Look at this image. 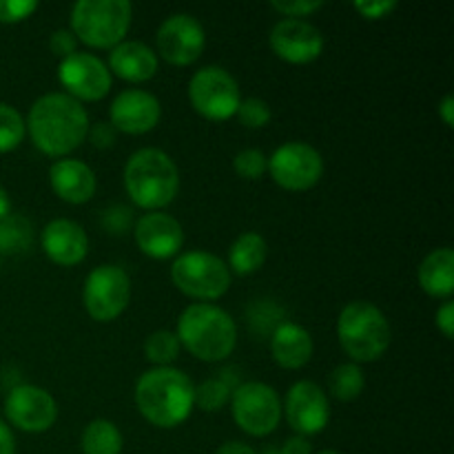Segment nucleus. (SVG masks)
I'll return each instance as SVG.
<instances>
[{"label":"nucleus","instance_id":"f257e3e1","mask_svg":"<svg viewBox=\"0 0 454 454\" xmlns=\"http://www.w3.org/2000/svg\"><path fill=\"white\" fill-rule=\"evenodd\" d=\"M25 127H29L31 140L43 153L60 158L82 145L89 131V115L75 98L47 93L34 102Z\"/></svg>","mask_w":454,"mask_h":454},{"label":"nucleus","instance_id":"f03ea898","mask_svg":"<svg viewBox=\"0 0 454 454\" xmlns=\"http://www.w3.org/2000/svg\"><path fill=\"white\" fill-rule=\"evenodd\" d=\"M195 386L182 371L158 366L142 372L136 384V403L142 417L158 428H176L193 411Z\"/></svg>","mask_w":454,"mask_h":454},{"label":"nucleus","instance_id":"7ed1b4c3","mask_svg":"<svg viewBox=\"0 0 454 454\" xmlns=\"http://www.w3.org/2000/svg\"><path fill=\"white\" fill-rule=\"evenodd\" d=\"M176 335L180 346L202 362H222L238 344L235 319L208 301H198L182 310Z\"/></svg>","mask_w":454,"mask_h":454},{"label":"nucleus","instance_id":"20e7f679","mask_svg":"<svg viewBox=\"0 0 454 454\" xmlns=\"http://www.w3.org/2000/svg\"><path fill=\"white\" fill-rule=\"evenodd\" d=\"M124 186L137 207L158 211L176 200L180 189V171L171 155L162 149L136 151L124 167Z\"/></svg>","mask_w":454,"mask_h":454},{"label":"nucleus","instance_id":"39448f33","mask_svg":"<svg viewBox=\"0 0 454 454\" xmlns=\"http://www.w3.org/2000/svg\"><path fill=\"white\" fill-rule=\"evenodd\" d=\"M341 348L355 362H377L388 350L393 331L386 315L371 301H350L337 319Z\"/></svg>","mask_w":454,"mask_h":454},{"label":"nucleus","instance_id":"423d86ee","mask_svg":"<svg viewBox=\"0 0 454 454\" xmlns=\"http://www.w3.org/2000/svg\"><path fill=\"white\" fill-rule=\"evenodd\" d=\"M129 0H78L71 9V31L89 47L114 49L131 27Z\"/></svg>","mask_w":454,"mask_h":454},{"label":"nucleus","instance_id":"0eeeda50","mask_svg":"<svg viewBox=\"0 0 454 454\" xmlns=\"http://www.w3.org/2000/svg\"><path fill=\"white\" fill-rule=\"evenodd\" d=\"M171 279L193 300H220L231 286V270L217 255L207 251L182 253L171 266Z\"/></svg>","mask_w":454,"mask_h":454},{"label":"nucleus","instance_id":"6e6552de","mask_svg":"<svg viewBox=\"0 0 454 454\" xmlns=\"http://www.w3.org/2000/svg\"><path fill=\"white\" fill-rule=\"evenodd\" d=\"M231 411L239 428L251 437H266L282 419V402L278 390L262 381L239 384L231 395Z\"/></svg>","mask_w":454,"mask_h":454},{"label":"nucleus","instance_id":"1a4fd4ad","mask_svg":"<svg viewBox=\"0 0 454 454\" xmlns=\"http://www.w3.org/2000/svg\"><path fill=\"white\" fill-rule=\"evenodd\" d=\"M84 309L96 322H114L131 300V278L118 264H102L89 273L82 291Z\"/></svg>","mask_w":454,"mask_h":454},{"label":"nucleus","instance_id":"9d476101","mask_svg":"<svg viewBox=\"0 0 454 454\" xmlns=\"http://www.w3.org/2000/svg\"><path fill=\"white\" fill-rule=\"evenodd\" d=\"M191 105L208 120H229L235 115L239 102V84L224 67L208 65L195 71L189 82Z\"/></svg>","mask_w":454,"mask_h":454},{"label":"nucleus","instance_id":"9b49d317","mask_svg":"<svg viewBox=\"0 0 454 454\" xmlns=\"http://www.w3.org/2000/svg\"><path fill=\"white\" fill-rule=\"evenodd\" d=\"M269 173L288 191H309L324 173V160L317 149L306 142H286L269 158Z\"/></svg>","mask_w":454,"mask_h":454},{"label":"nucleus","instance_id":"f8f14e48","mask_svg":"<svg viewBox=\"0 0 454 454\" xmlns=\"http://www.w3.org/2000/svg\"><path fill=\"white\" fill-rule=\"evenodd\" d=\"M58 80L75 100H100L111 89V71L98 56L75 51L58 65Z\"/></svg>","mask_w":454,"mask_h":454},{"label":"nucleus","instance_id":"ddd939ff","mask_svg":"<svg viewBox=\"0 0 454 454\" xmlns=\"http://www.w3.org/2000/svg\"><path fill=\"white\" fill-rule=\"evenodd\" d=\"M207 44L204 27L191 13H173L158 29V51L171 65L184 67L198 60Z\"/></svg>","mask_w":454,"mask_h":454},{"label":"nucleus","instance_id":"4468645a","mask_svg":"<svg viewBox=\"0 0 454 454\" xmlns=\"http://www.w3.org/2000/svg\"><path fill=\"white\" fill-rule=\"evenodd\" d=\"M7 419L25 433H44L58 417V406L51 395L40 386L20 384L9 390L4 399Z\"/></svg>","mask_w":454,"mask_h":454},{"label":"nucleus","instance_id":"2eb2a0df","mask_svg":"<svg viewBox=\"0 0 454 454\" xmlns=\"http://www.w3.org/2000/svg\"><path fill=\"white\" fill-rule=\"evenodd\" d=\"M288 426L301 437L322 433L331 419L328 397L315 381H297L288 388L286 403H284Z\"/></svg>","mask_w":454,"mask_h":454},{"label":"nucleus","instance_id":"dca6fc26","mask_svg":"<svg viewBox=\"0 0 454 454\" xmlns=\"http://www.w3.org/2000/svg\"><path fill=\"white\" fill-rule=\"evenodd\" d=\"M270 49L282 60L306 65L319 58L324 49V35L310 22L300 18H284L270 29Z\"/></svg>","mask_w":454,"mask_h":454},{"label":"nucleus","instance_id":"f3484780","mask_svg":"<svg viewBox=\"0 0 454 454\" xmlns=\"http://www.w3.org/2000/svg\"><path fill=\"white\" fill-rule=\"evenodd\" d=\"M111 124L115 131L146 133L160 122L162 106L160 100L142 89H124L111 102Z\"/></svg>","mask_w":454,"mask_h":454},{"label":"nucleus","instance_id":"a211bd4d","mask_svg":"<svg viewBox=\"0 0 454 454\" xmlns=\"http://www.w3.org/2000/svg\"><path fill=\"white\" fill-rule=\"evenodd\" d=\"M136 242L145 255L153 260H168L177 255L184 244L182 224L168 213L151 211L136 222Z\"/></svg>","mask_w":454,"mask_h":454},{"label":"nucleus","instance_id":"6ab92c4d","mask_svg":"<svg viewBox=\"0 0 454 454\" xmlns=\"http://www.w3.org/2000/svg\"><path fill=\"white\" fill-rule=\"evenodd\" d=\"M43 248L51 262L60 266H75L87 257L89 238L74 220H53L43 229Z\"/></svg>","mask_w":454,"mask_h":454},{"label":"nucleus","instance_id":"aec40b11","mask_svg":"<svg viewBox=\"0 0 454 454\" xmlns=\"http://www.w3.org/2000/svg\"><path fill=\"white\" fill-rule=\"evenodd\" d=\"M49 180L58 198L69 204L89 202L96 193V173L82 160L65 158L53 162Z\"/></svg>","mask_w":454,"mask_h":454},{"label":"nucleus","instance_id":"412c9836","mask_svg":"<svg viewBox=\"0 0 454 454\" xmlns=\"http://www.w3.org/2000/svg\"><path fill=\"white\" fill-rule=\"evenodd\" d=\"M109 67L115 75L129 82H145L158 71V56L140 40H122L109 53Z\"/></svg>","mask_w":454,"mask_h":454},{"label":"nucleus","instance_id":"4be33fe9","mask_svg":"<svg viewBox=\"0 0 454 454\" xmlns=\"http://www.w3.org/2000/svg\"><path fill=\"white\" fill-rule=\"evenodd\" d=\"M270 353L282 368L297 371L313 357V337L304 326L293 322L279 324L270 337Z\"/></svg>","mask_w":454,"mask_h":454},{"label":"nucleus","instance_id":"5701e85b","mask_svg":"<svg viewBox=\"0 0 454 454\" xmlns=\"http://www.w3.org/2000/svg\"><path fill=\"white\" fill-rule=\"evenodd\" d=\"M419 284L430 297L450 300L454 291V251L443 247L428 253L419 266Z\"/></svg>","mask_w":454,"mask_h":454},{"label":"nucleus","instance_id":"b1692460","mask_svg":"<svg viewBox=\"0 0 454 454\" xmlns=\"http://www.w3.org/2000/svg\"><path fill=\"white\" fill-rule=\"evenodd\" d=\"M266 239L260 233H242L229 248V270H235L238 275H251L262 269L266 262Z\"/></svg>","mask_w":454,"mask_h":454},{"label":"nucleus","instance_id":"393cba45","mask_svg":"<svg viewBox=\"0 0 454 454\" xmlns=\"http://www.w3.org/2000/svg\"><path fill=\"white\" fill-rule=\"evenodd\" d=\"M239 381L238 375L233 371H222L217 377L202 381L200 386H195L193 393V406L202 408L207 412H217L220 408H224L231 402V395L238 388Z\"/></svg>","mask_w":454,"mask_h":454},{"label":"nucleus","instance_id":"a878e982","mask_svg":"<svg viewBox=\"0 0 454 454\" xmlns=\"http://www.w3.org/2000/svg\"><path fill=\"white\" fill-rule=\"evenodd\" d=\"M122 443V433L109 419H93L80 439L82 454H120Z\"/></svg>","mask_w":454,"mask_h":454},{"label":"nucleus","instance_id":"bb28decb","mask_svg":"<svg viewBox=\"0 0 454 454\" xmlns=\"http://www.w3.org/2000/svg\"><path fill=\"white\" fill-rule=\"evenodd\" d=\"M31 239H34V229L29 220L22 215H12V213L0 220V253L3 255L25 253L31 247Z\"/></svg>","mask_w":454,"mask_h":454},{"label":"nucleus","instance_id":"cd10ccee","mask_svg":"<svg viewBox=\"0 0 454 454\" xmlns=\"http://www.w3.org/2000/svg\"><path fill=\"white\" fill-rule=\"evenodd\" d=\"M364 386H366V377H364L362 368L357 364H340L328 375V390L340 402H353V399H357L362 395Z\"/></svg>","mask_w":454,"mask_h":454},{"label":"nucleus","instance_id":"c85d7f7f","mask_svg":"<svg viewBox=\"0 0 454 454\" xmlns=\"http://www.w3.org/2000/svg\"><path fill=\"white\" fill-rule=\"evenodd\" d=\"M180 340L171 331H155L145 341L146 359L158 366H171V362L180 357Z\"/></svg>","mask_w":454,"mask_h":454},{"label":"nucleus","instance_id":"c756f323","mask_svg":"<svg viewBox=\"0 0 454 454\" xmlns=\"http://www.w3.org/2000/svg\"><path fill=\"white\" fill-rule=\"evenodd\" d=\"M25 120L12 105L0 102V153L16 149L25 137Z\"/></svg>","mask_w":454,"mask_h":454},{"label":"nucleus","instance_id":"7c9ffc66","mask_svg":"<svg viewBox=\"0 0 454 454\" xmlns=\"http://www.w3.org/2000/svg\"><path fill=\"white\" fill-rule=\"evenodd\" d=\"M235 173L244 180H257L262 173L269 171V158L260 149H244L233 160Z\"/></svg>","mask_w":454,"mask_h":454},{"label":"nucleus","instance_id":"2f4dec72","mask_svg":"<svg viewBox=\"0 0 454 454\" xmlns=\"http://www.w3.org/2000/svg\"><path fill=\"white\" fill-rule=\"evenodd\" d=\"M235 115L239 118V122L248 129H262L270 122V106L269 102L260 100V98H247V100L239 102Z\"/></svg>","mask_w":454,"mask_h":454},{"label":"nucleus","instance_id":"473e14b6","mask_svg":"<svg viewBox=\"0 0 454 454\" xmlns=\"http://www.w3.org/2000/svg\"><path fill=\"white\" fill-rule=\"evenodd\" d=\"M270 7L275 9V12L284 13L286 18H304L309 16V13H315L317 9L324 7L322 0H273L270 3Z\"/></svg>","mask_w":454,"mask_h":454},{"label":"nucleus","instance_id":"72a5a7b5","mask_svg":"<svg viewBox=\"0 0 454 454\" xmlns=\"http://www.w3.org/2000/svg\"><path fill=\"white\" fill-rule=\"evenodd\" d=\"M38 9L35 0H0V22H20Z\"/></svg>","mask_w":454,"mask_h":454},{"label":"nucleus","instance_id":"f704fd0d","mask_svg":"<svg viewBox=\"0 0 454 454\" xmlns=\"http://www.w3.org/2000/svg\"><path fill=\"white\" fill-rule=\"evenodd\" d=\"M133 217H131V208L129 207H122V204H118V207H111L106 208L105 215H102V224H105V229L109 231V233H127L129 226H131Z\"/></svg>","mask_w":454,"mask_h":454},{"label":"nucleus","instance_id":"c9c22d12","mask_svg":"<svg viewBox=\"0 0 454 454\" xmlns=\"http://www.w3.org/2000/svg\"><path fill=\"white\" fill-rule=\"evenodd\" d=\"M49 49L62 60V58L78 51V38H75L71 29H58L53 31L51 38H49Z\"/></svg>","mask_w":454,"mask_h":454},{"label":"nucleus","instance_id":"e433bc0d","mask_svg":"<svg viewBox=\"0 0 454 454\" xmlns=\"http://www.w3.org/2000/svg\"><path fill=\"white\" fill-rule=\"evenodd\" d=\"M355 9L368 20H380V18H386L390 12H395L397 3L395 0H366V3L359 0V3H355Z\"/></svg>","mask_w":454,"mask_h":454},{"label":"nucleus","instance_id":"4c0bfd02","mask_svg":"<svg viewBox=\"0 0 454 454\" xmlns=\"http://www.w3.org/2000/svg\"><path fill=\"white\" fill-rule=\"evenodd\" d=\"M87 136L91 137L96 149H109L115 142V129L111 122H96L93 127H89Z\"/></svg>","mask_w":454,"mask_h":454},{"label":"nucleus","instance_id":"58836bf2","mask_svg":"<svg viewBox=\"0 0 454 454\" xmlns=\"http://www.w3.org/2000/svg\"><path fill=\"white\" fill-rule=\"evenodd\" d=\"M437 326L439 331L443 333V337H448V340L454 335V304L450 300H446L442 306H439Z\"/></svg>","mask_w":454,"mask_h":454},{"label":"nucleus","instance_id":"ea45409f","mask_svg":"<svg viewBox=\"0 0 454 454\" xmlns=\"http://www.w3.org/2000/svg\"><path fill=\"white\" fill-rule=\"evenodd\" d=\"M310 443L309 439L301 437V434H295V437L286 439V443L282 446V450L279 454H310Z\"/></svg>","mask_w":454,"mask_h":454},{"label":"nucleus","instance_id":"a19ab883","mask_svg":"<svg viewBox=\"0 0 454 454\" xmlns=\"http://www.w3.org/2000/svg\"><path fill=\"white\" fill-rule=\"evenodd\" d=\"M0 454H16V439L4 421H0Z\"/></svg>","mask_w":454,"mask_h":454},{"label":"nucleus","instance_id":"79ce46f5","mask_svg":"<svg viewBox=\"0 0 454 454\" xmlns=\"http://www.w3.org/2000/svg\"><path fill=\"white\" fill-rule=\"evenodd\" d=\"M215 454H257V452L242 442H226L217 448Z\"/></svg>","mask_w":454,"mask_h":454},{"label":"nucleus","instance_id":"37998d69","mask_svg":"<svg viewBox=\"0 0 454 454\" xmlns=\"http://www.w3.org/2000/svg\"><path fill=\"white\" fill-rule=\"evenodd\" d=\"M439 114H442L446 127H452L454 122V98L446 96L442 102H439Z\"/></svg>","mask_w":454,"mask_h":454},{"label":"nucleus","instance_id":"c03bdc74","mask_svg":"<svg viewBox=\"0 0 454 454\" xmlns=\"http://www.w3.org/2000/svg\"><path fill=\"white\" fill-rule=\"evenodd\" d=\"M9 211H12V202H9L7 191L0 186V220H3V217H7Z\"/></svg>","mask_w":454,"mask_h":454},{"label":"nucleus","instance_id":"a18cd8bd","mask_svg":"<svg viewBox=\"0 0 454 454\" xmlns=\"http://www.w3.org/2000/svg\"><path fill=\"white\" fill-rule=\"evenodd\" d=\"M317 454H340L337 450H322V452H317Z\"/></svg>","mask_w":454,"mask_h":454},{"label":"nucleus","instance_id":"49530a36","mask_svg":"<svg viewBox=\"0 0 454 454\" xmlns=\"http://www.w3.org/2000/svg\"><path fill=\"white\" fill-rule=\"evenodd\" d=\"M264 454H279V450H266Z\"/></svg>","mask_w":454,"mask_h":454}]
</instances>
